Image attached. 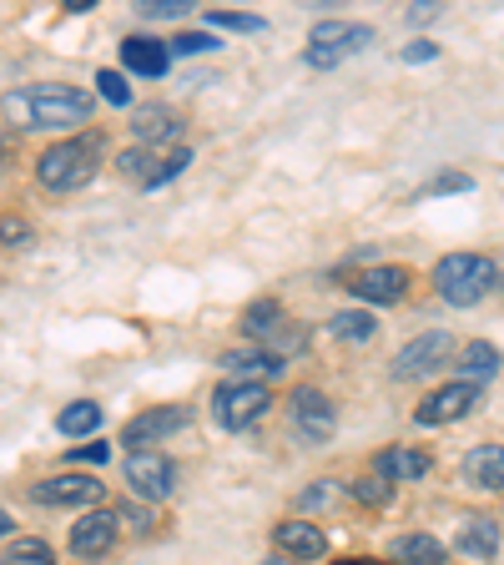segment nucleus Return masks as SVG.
Masks as SVG:
<instances>
[{"mask_svg":"<svg viewBox=\"0 0 504 565\" xmlns=\"http://www.w3.org/2000/svg\"><path fill=\"white\" fill-rule=\"evenodd\" d=\"M92 92L71 82H41V86H21L6 92L0 111L15 121L21 131H66V127H86L92 121Z\"/></svg>","mask_w":504,"mask_h":565,"instance_id":"f257e3e1","label":"nucleus"},{"mask_svg":"<svg viewBox=\"0 0 504 565\" xmlns=\"http://www.w3.org/2000/svg\"><path fill=\"white\" fill-rule=\"evenodd\" d=\"M101 152L106 137L101 131H86V137H61L56 147L35 157V182L46 192H82L92 188V177L101 172Z\"/></svg>","mask_w":504,"mask_h":565,"instance_id":"f03ea898","label":"nucleus"},{"mask_svg":"<svg viewBox=\"0 0 504 565\" xmlns=\"http://www.w3.org/2000/svg\"><path fill=\"white\" fill-rule=\"evenodd\" d=\"M494 282H500V263L484 253H449L435 263V294L454 308H474L494 294Z\"/></svg>","mask_w":504,"mask_h":565,"instance_id":"7ed1b4c3","label":"nucleus"},{"mask_svg":"<svg viewBox=\"0 0 504 565\" xmlns=\"http://www.w3.org/2000/svg\"><path fill=\"white\" fill-rule=\"evenodd\" d=\"M374 46V25L368 21H318L308 31V46H303V66L313 71H333L343 66L348 56Z\"/></svg>","mask_w":504,"mask_h":565,"instance_id":"20e7f679","label":"nucleus"},{"mask_svg":"<svg viewBox=\"0 0 504 565\" xmlns=\"http://www.w3.org/2000/svg\"><path fill=\"white\" fill-rule=\"evenodd\" d=\"M268 409H272L268 379H233V384H223L212 394V419L223 424V429H233V435H243V429H253L258 419H268Z\"/></svg>","mask_w":504,"mask_h":565,"instance_id":"39448f33","label":"nucleus"},{"mask_svg":"<svg viewBox=\"0 0 504 565\" xmlns=\"http://www.w3.org/2000/svg\"><path fill=\"white\" fill-rule=\"evenodd\" d=\"M449 359H454V339H449L444 329H429L394 353V379H399V384H414V379H423V374H439Z\"/></svg>","mask_w":504,"mask_h":565,"instance_id":"423d86ee","label":"nucleus"},{"mask_svg":"<svg viewBox=\"0 0 504 565\" xmlns=\"http://www.w3.org/2000/svg\"><path fill=\"white\" fill-rule=\"evenodd\" d=\"M192 424V409L187 404H157V409H141L127 419V429H121V445L127 449H147V445H162V439L182 435Z\"/></svg>","mask_w":504,"mask_h":565,"instance_id":"0eeeda50","label":"nucleus"},{"mask_svg":"<svg viewBox=\"0 0 504 565\" xmlns=\"http://www.w3.org/2000/svg\"><path fill=\"white\" fill-rule=\"evenodd\" d=\"M474 404H480V384H474V379H454V384L435 388L429 399H419L414 424L439 429V424H454V419H464V414H474Z\"/></svg>","mask_w":504,"mask_h":565,"instance_id":"6e6552de","label":"nucleus"},{"mask_svg":"<svg viewBox=\"0 0 504 565\" xmlns=\"http://www.w3.org/2000/svg\"><path fill=\"white\" fill-rule=\"evenodd\" d=\"M127 480H131V494H141V500H172L176 490V465L167 455H157L152 445L147 449H131L127 459Z\"/></svg>","mask_w":504,"mask_h":565,"instance_id":"1a4fd4ad","label":"nucleus"},{"mask_svg":"<svg viewBox=\"0 0 504 565\" xmlns=\"http://www.w3.org/2000/svg\"><path fill=\"white\" fill-rule=\"evenodd\" d=\"M414 273L404 263H384V268H364V273H348V294L364 298V303H399L409 294Z\"/></svg>","mask_w":504,"mask_h":565,"instance_id":"9d476101","label":"nucleus"},{"mask_svg":"<svg viewBox=\"0 0 504 565\" xmlns=\"http://www.w3.org/2000/svg\"><path fill=\"white\" fill-rule=\"evenodd\" d=\"M293 429L303 445H329L333 439V399L323 388H298L293 394Z\"/></svg>","mask_w":504,"mask_h":565,"instance_id":"9b49d317","label":"nucleus"},{"mask_svg":"<svg viewBox=\"0 0 504 565\" xmlns=\"http://www.w3.org/2000/svg\"><path fill=\"white\" fill-rule=\"evenodd\" d=\"M117 510H86L76 525H71V555H86V561H96V555H111L117 551Z\"/></svg>","mask_w":504,"mask_h":565,"instance_id":"f8f14e48","label":"nucleus"},{"mask_svg":"<svg viewBox=\"0 0 504 565\" xmlns=\"http://www.w3.org/2000/svg\"><path fill=\"white\" fill-rule=\"evenodd\" d=\"M35 505H101L106 484L92 475H51V480H35Z\"/></svg>","mask_w":504,"mask_h":565,"instance_id":"ddd939ff","label":"nucleus"},{"mask_svg":"<svg viewBox=\"0 0 504 565\" xmlns=\"http://www.w3.org/2000/svg\"><path fill=\"white\" fill-rule=\"evenodd\" d=\"M272 541H278L282 555H293V561H323L329 555V535L313 520H278Z\"/></svg>","mask_w":504,"mask_h":565,"instance_id":"4468645a","label":"nucleus"},{"mask_svg":"<svg viewBox=\"0 0 504 565\" xmlns=\"http://www.w3.org/2000/svg\"><path fill=\"white\" fill-rule=\"evenodd\" d=\"M121 66L147 76V82H157V76H167V66H172V46H162L157 35H127V41H121Z\"/></svg>","mask_w":504,"mask_h":565,"instance_id":"2eb2a0df","label":"nucleus"},{"mask_svg":"<svg viewBox=\"0 0 504 565\" xmlns=\"http://www.w3.org/2000/svg\"><path fill=\"white\" fill-rule=\"evenodd\" d=\"M454 551L464 555V561H494V551H500V520L464 515L459 520V535H454Z\"/></svg>","mask_w":504,"mask_h":565,"instance_id":"dca6fc26","label":"nucleus"},{"mask_svg":"<svg viewBox=\"0 0 504 565\" xmlns=\"http://www.w3.org/2000/svg\"><path fill=\"white\" fill-rule=\"evenodd\" d=\"M459 480H470L474 490H504V445H474L459 459Z\"/></svg>","mask_w":504,"mask_h":565,"instance_id":"f3484780","label":"nucleus"},{"mask_svg":"<svg viewBox=\"0 0 504 565\" xmlns=\"http://www.w3.org/2000/svg\"><path fill=\"white\" fill-rule=\"evenodd\" d=\"M282 359L278 349H233V353H223V369L227 374H237V379H272V374H282Z\"/></svg>","mask_w":504,"mask_h":565,"instance_id":"a211bd4d","label":"nucleus"},{"mask_svg":"<svg viewBox=\"0 0 504 565\" xmlns=\"http://www.w3.org/2000/svg\"><path fill=\"white\" fill-rule=\"evenodd\" d=\"M182 121L187 117H176L172 106H141L137 117H131V131H137V141H172V137H182Z\"/></svg>","mask_w":504,"mask_h":565,"instance_id":"6ab92c4d","label":"nucleus"},{"mask_svg":"<svg viewBox=\"0 0 504 565\" xmlns=\"http://www.w3.org/2000/svg\"><path fill=\"white\" fill-rule=\"evenodd\" d=\"M374 470L388 475V480H423V475L435 470V459L423 455V449H384V455L374 459Z\"/></svg>","mask_w":504,"mask_h":565,"instance_id":"aec40b11","label":"nucleus"},{"mask_svg":"<svg viewBox=\"0 0 504 565\" xmlns=\"http://www.w3.org/2000/svg\"><path fill=\"white\" fill-rule=\"evenodd\" d=\"M394 561H419V565H444L449 561V545L429 530H414V535H399L394 541Z\"/></svg>","mask_w":504,"mask_h":565,"instance_id":"412c9836","label":"nucleus"},{"mask_svg":"<svg viewBox=\"0 0 504 565\" xmlns=\"http://www.w3.org/2000/svg\"><path fill=\"white\" fill-rule=\"evenodd\" d=\"M56 429H61L66 439L96 435V429H101V404H96V399H71L66 409L56 414Z\"/></svg>","mask_w":504,"mask_h":565,"instance_id":"4be33fe9","label":"nucleus"},{"mask_svg":"<svg viewBox=\"0 0 504 565\" xmlns=\"http://www.w3.org/2000/svg\"><path fill=\"white\" fill-rule=\"evenodd\" d=\"M449 364L459 369V379H474V384H480V379H490L494 369H500V349L484 343V339H474V343H464V353L449 359Z\"/></svg>","mask_w":504,"mask_h":565,"instance_id":"5701e85b","label":"nucleus"},{"mask_svg":"<svg viewBox=\"0 0 504 565\" xmlns=\"http://www.w3.org/2000/svg\"><path fill=\"white\" fill-rule=\"evenodd\" d=\"M288 329V313H282V303H272V298H262V303H247L243 313V333L247 339H272V333Z\"/></svg>","mask_w":504,"mask_h":565,"instance_id":"b1692460","label":"nucleus"},{"mask_svg":"<svg viewBox=\"0 0 504 565\" xmlns=\"http://www.w3.org/2000/svg\"><path fill=\"white\" fill-rule=\"evenodd\" d=\"M348 494L358 500V505H368V510H384V505H394V480L374 470V475H364V480H353Z\"/></svg>","mask_w":504,"mask_h":565,"instance_id":"393cba45","label":"nucleus"},{"mask_svg":"<svg viewBox=\"0 0 504 565\" xmlns=\"http://www.w3.org/2000/svg\"><path fill=\"white\" fill-rule=\"evenodd\" d=\"M329 329L339 333V339H348V343H364V339H374L378 318H374V313H364V308H343V313H333Z\"/></svg>","mask_w":504,"mask_h":565,"instance_id":"a878e982","label":"nucleus"},{"mask_svg":"<svg viewBox=\"0 0 504 565\" xmlns=\"http://www.w3.org/2000/svg\"><path fill=\"white\" fill-rule=\"evenodd\" d=\"M157 162H162V152H152V147H147V141H137V147H127V152L117 157V167L127 177H137L141 188H147V177L157 172Z\"/></svg>","mask_w":504,"mask_h":565,"instance_id":"bb28decb","label":"nucleus"},{"mask_svg":"<svg viewBox=\"0 0 504 565\" xmlns=\"http://www.w3.org/2000/svg\"><path fill=\"white\" fill-rule=\"evenodd\" d=\"M202 0H131V11L141 15V21H176V15L197 11Z\"/></svg>","mask_w":504,"mask_h":565,"instance_id":"cd10ccee","label":"nucleus"},{"mask_svg":"<svg viewBox=\"0 0 504 565\" xmlns=\"http://www.w3.org/2000/svg\"><path fill=\"white\" fill-rule=\"evenodd\" d=\"M207 21L217 25V31H237V35H262V31H268V21H262V15H247V11H212Z\"/></svg>","mask_w":504,"mask_h":565,"instance_id":"c85d7f7f","label":"nucleus"},{"mask_svg":"<svg viewBox=\"0 0 504 565\" xmlns=\"http://www.w3.org/2000/svg\"><path fill=\"white\" fill-rule=\"evenodd\" d=\"M6 561H11V565H51L56 555H51L46 541H31V535H25V541H15L11 551H6Z\"/></svg>","mask_w":504,"mask_h":565,"instance_id":"c756f323","label":"nucleus"},{"mask_svg":"<svg viewBox=\"0 0 504 565\" xmlns=\"http://www.w3.org/2000/svg\"><path fill=\"white\" fill-rule=\"evenodd\" d=\"M187 167H192V152H187V147H176V152H162V162H157V172L147 177V192H152V188H162V182H172V177H176V172H187Z\"/></svg>","mask_w":504,"mask_h":565,"instance_id":"7c9ffc66","label":"nucleus"},{"mask_svg":"<svg viewBox=\"0 0 504 565\" xmlns=\"http://www.w3.org/2000/svg\"><path fill=\"white\" fill-rule=\"evenodd\" d=\"M96 92H101V102H111V106H131V86L121 71H101V76H96Z\"/></svg>","mask_w":504,"mask_h":565,"instance_id":"2f4dec72","label":"nucleus"},{"mask_svg":"<svg viewBox=\"0 0 504 565\" xmlns=\"http://www.w3.org/2000/svg\"><path fill=\"white\" fill-rule=\"evenodd\" d=\"M217 46H223V41H217L212 31H182V35L172 41L176 56H202V51H217Z\"/></svg>","mask_w":504,"mask_h":565,"instance_id":"473e14b6","label":"nucleus"},{"mask_svg":"<svg viewBox=\"0 0 504 565\" xmlns=\"http://www.w3.org/2000/svg\"><path fill=\"white\" fill-rule=\"evenodd\" d=\"M470 188H474L470 172H444V177H435V182H423L419 198H444V192H470Z\"/></svg>","mask_w":504,"mask_h":565,"instance_id":"72a5a7b5","label":"nucleus"},{"mask_svg":"<svg viewBox=\"0 0 504 565\" xmlns=\"http://www.w3.org/2000/svg\"><path fill=\"white\" fill-rule=\"evenodd\" d=\"M117 520H131V525H137V535H152V530H157V525H152L157 515H152L147 505H141V510H137V505H121V510H117Z\"/></svg>","mask_w":504,"mask_h":565,"instance_id":"f704fd0d","label":"nucleus"},{"mask_svg":"<svg viewBox=\"0 0 504 565\" xmlns=\"http://www.w3.org/2000/svg\"><path fill=\"white\" fill-rule=\"evenodd\" d=\"M0 243H31V223H21V217H0Z\"/></svg>","mask_w":504,"mask_h":565,"instance_id":"c9c22d12","label":"nucleus"},{"mask_svg":"<svg viewBox=\"0 0 504 565\" xmlns=\"http://www.w3.org/2000/svg\"><path fill=\"white\" fill-rule=\"evenodd\" d=\"M339 484H313V490L303 494V510H318V505H333V500H339Z\"/></svg>","mask_w":504,"mask_h":565,"instance_id":"e433bc0d","label":"nucleus"},{"mask_svg":"<svg viewBox=\"0 0 504 565\" xmlns=\"http://www.w3.org/2000/svg\"><path fill=\"white\" fill-rule=\"evenodd\" d=\"M435 56H439L435 41H409V46H404V61H409V66H419V61H435Z\"/></svg>","mask_w":504,"mask_h":565,"instance_id":"4c0bfd02","label":"nucleus"},{"mask_svg":"<svg viewBox=\"0 0 504 565\" xmlns=\"http://www.w3.org/2000/svg\"><path fill=\"white\" fill-rule=\"evenodd\" d=\"M71 459H82V465H106V459H111V445H106V439H101V445H82Z\"/></svg>","mask_w":504,"mask_h":565,"instance_id":"58836bf2","label":"nucleus"},{"mask_svg":"<svg viewBox=\"0 0 504 565\" xmlns=\"http://www.w3.org/2000/svg\"><path fill=\"white\" fill-rule=\"evenodd\" d=\"M435 15H439V0H414V6H409V21H414V25L435 21Z\"/></svg>","mask_w":504,"mask_h":565,"instance_id":"ea45409f","label":"nucleus"},{"mask_svg":"<svg viewBox=\"0 0 504 565\" xmlns=\"http://www.w3.org/2000/svg\"><path fill=\"white\" fill-rule=\"evenodd\" d=\"M61 6H66V11H92L96 0H61Z\"/></svg>","mask_w":504,"mask_h":565,"instance_id":"a19ab883","label":"nucleus"},{"mask_svg":"<svg viewBox=\"0 0 504 565\" xmlns=\"http://www.w3.org/2000/svg\"><path fill=\"white\" fill-rule=\"evenodd\" d=\"M298 6H313V11H329V6H339V0H298Z\"/></svg>","mask_w":504,"mask_h":565,"instance_id":"79ce46f5","label":"nucleus"},{"mask_svg":"<svg viewBox=\"0 0 504 565\" xmlns=\"http://www.w3.org/2000/svg\"><path fill=\"white\" fill-rule=\"evenodd\" d=\"M0 535H11V515L6 510H0Z\"/></svg>","mask_w":504,"mask_h":565,"instance_id":"37998d69","label":"nucleus"}]
</instances>
